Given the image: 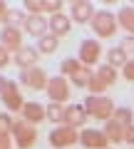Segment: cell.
Here are the masks:
<instances>
[{
	"label": "cell",
	"mask_w": 134,
	"mask_h": 149,
	"mask_svg": "<svg viewBox=\"0 0 134 149\" xmlns=\"http://www.w3.org/2000/svg\"><path fill=\"white\" fill-rule=\"evenodd\" d=\"M85 109L92 119H99V122H109L114 114V102L112 97H104V95H90L85 100Z\"/></svg>",
	"instance_id": "cell-1"
},
{
	"label": "cell",
	"mask_w": 134,
	"mask_h": 149,
	"mask_svg": "<svg viewBox=\"0 0 134 149\" xmlns=\"http://www.w3.org/2000/svg\"><path fill=\"white\" fill-rule=\"evenodd\" d=\"M90 25H92V30H94V35L99 37V40H109V37L117 35L119 22H117V15H114V13H109V10H97Z\"/></svg>",
	"instance_id": "cell-2"
},
{
	"label": "cell",
	"mask_w": 134,
	"mask_h": 149,
	"mask_svg": "<svg viewBox=\"0 0 134 149\" xmlns=\"http://www.w3.org/2000/svg\"><path fill=\"white\" fill-rule=\"evenodd\" d=\"M10 137H12V142H15L17 149H32L35 144H37V127L17 117L15 119V127H12V132H10Z\"/></svg>",
	"instance_id": "cell-3"
},
{
	"label": "cell",
	"mask_w": 134,
	"mask_h": 149,
	"mask_svg": "<svg viewBox=\"0 0 134 149\" xmlns=\"http://www.w3.org/2000/svg\"><path fill=\"white\" fill-rule=\"evenodd\" d=\"M114 82H117V70L109 67V65H99L94 70V74H92L87 90H90V95H104L107 87H112Z\"/></svg>",
	"instance_id": "cell-4"
},
{
	"label": "cell",
	"mask_w": 134,
	"mask_h": 149,
	"mask_svg": "<svg viewBox=\"0 0 134 149\" xmlns=\"http://www.w3.org/2000/svg\"><path fill=\"white\" fill-rule=\"evenodd\" d=\"M17 85L25 87V90H30V92H42V90H47L50 77H47V72L37 65V67H32V70H22L20 77H17Z\"/></svg>",
	"instance_id": "cell-5"
},
{
	"label": "cell",
	"mask_w": 134,
	"mask_h": 149,
	"mask_svg": "<svg viewBox=\"0 0 134 149\" xmlns=\"http://www.w3.org/2000/svg\"><path fill=\"white\" fill-rule=\"evenodd\" d=\"M47 142L52 149H70L72 144L80 142V132L72 127H67V124H60V127H55L52 132L47 134Z\"/></svg>",
	"instance_id": "cell-6"
},
{
	"label": "cell",
	"mask_w": 134,
	"mask_h": 149,
	"mask_svg": "<svg viewBox=\"0 0 134 149\" xmlns=\"http://www.w3.org/2000/svg\"><path fill=\"white\" fill-rule=\"evenodd\" d=\"M47 100L55 102V104H65V102L72 97V85L67 77H62V74H55V77H50V85H47Z\"/></svg>",
	"instance_id": "cell-7"
},
{
	"label": "cell",
	"mask_w": 134,
	"mask_h": 149,
	"mask_svg": "<svg viewBox=\"0 0 134 149\" xmlns=\"http://www.w3.org/2000/svg\"><path fill=\"white\" fill-rule=\"evenodd\" d=\"M0 100H3V104H5V112H10V114H15V112H20L22 107H25V97H22V90H20V85H17L15 80L8 82V87L3 90Z\"/></svg>",
	"instance_id": "cell-8"
},
{
	"label": "cell",
	"mask_w": 134,
	"mask_h": 149,
	"mask_svg": "<svg viewBox=\"0 0 134 149\" xmlns=\"http://www.w3.org/2000/svg\"><path fill=\"white\" fill-rule=\"evenodd\" d=\"M77 60L85 67H94L102 60V45H99V40H82L80 50H77Z\"/></svg>",
	"instance_id": "cell-9"
},
{
	"label": "cell",
	"mask_w": 134,
	"mask_h": 149,
	"mask_svg": "<svg viewBox=\"0 0 134 149\" xmlns=\"http://www.w3.org/2000/svg\"><path fill=\"white\" fill-rule=\"evenodd\" d=\"M80 144L85 149H109V139L104 129H92V127L80 129Z\"/></svg>",
	"instance_id": "cell-10"
},
{
	"label": "cell",
	"mask_w": 134,
	"mask_h": 149,
	"mask_svg": "<svg viewBox=\"0 0 134 149\" xmlns=\"http://www.w3.org/2000/svg\"><path fill=\"white\" fill-rule=\"evenodd\" d=\"M25 32L20 30V27H10V25H5L3 30H0V45L8 50V52H12L15 55L20 47H25Z\"/></svg>",
	"instance_id": "cell-11"
},
{
	"label": "cell",
	"mask_w": 134,
	"mask_h": 149,
	"mask_svg": "<svg viewBox=\"0 0 134 149\" xmlns=\"http://www.w3.org/2000/svg\"><path fill=\"white\" fill-rule=\"evenodd\" d=\"M94 5H92L90 0H72L70 3V17L72 22H80V25H87V22H92V17H94Z\"/></svg>",
	"instance_id": "cell-12"
},
{
	"label": "cell",
	"mask_w": 134,
	"mask_h": 149,
	"mask_svg": "<svg viewBox=\"0 0 134 149\" xmlns=\"http://www.w3.org/2000/svg\"><path fill=\"white\" fill-rule=\"evenodd\" d=\"M37 62H40V52H37L35 47H30V45L20 47L15 55H12V65H17V67H20V72H22V70L37 67Z\"/></svg>",
	"instance_id": "cell-13"
},
{
	"label": "cell",
	"mask_w": 134,
	"mask_h": 149,
	"mask_svg": "<svg viewBox=\"0 0 134 149\" xmlns=\"http://www.w3.org/2000/svg\"><path fill=\"white\" fill-rule=\"evenodd\" d=\"M87 119H90V114H87L85 104H77V102H72V104H67V117H65V124L72 129H85Z\"/></svg>",
	"instance_id": "cell-14"
},
{
	"label": "cell",
	"mask_w": 134,
	"mask_h": 149,
	"mask_svg": "<svg viewBox=\"0 0 134 149\" xmlns=\"http://www.w3.org/2000/svg\"><path fill=\"white\" fill-rule=\"evenodd\" d=\"M20 119H25V122H30V124H40V122L47 119V112H45V107L40 104V102L30 100V102H25V107L20 109Z\"/></svg>",
	"instance_id": "cell-15"
},
{
	"label": "cell",
	"mask_w": 134,
	"mask_h": 149,
	"mask_svg": "<svg viewBox=\"0 0 134 149\" xmlns=\"http://www.w3.org/2000/svg\"><path fill=\"white\" fill-rule=\"evenodd\" d=\"M22 32L30 35V37H35V40H40L42 35L50 32L47 17H45V15H27V22H25V27H22Z\"/></svg>",
	"instance_id": "cell-16"
},
{
	"label": "cell",
	"mask_w": 134,
	"mask_h": 149,
	"mask_svg": "<svg viewBox=\"0 0 134 149\" xmlns=\"http://www.w3.org/2000/svg\"><path fill=\"white\" fill-rule=\"evenodd\" d=\"M47 27L55 37H65V35H70V30H72V17L67 13H57V15L47 17Z\"/></svg>",
	"instance_id": "cell-17"
},
{
	"label": "cell",
	"mask_w": 134,
	"mask_h": 149,
	"mask_svg": "<svg viewBox=\"0 0 134 149\" xmlns=\"http://www.w3.org/2000/svg\"><path fill=\"white\" fill-rule=\"evenodd\" d=\"M117 22H119V27H124V32H127V35H134V5L119 8Z\"/></svg>",
	"instance_id": "cell-18"
},
{
	"label": "cell",
	"mask_w": 134,
	"mask_h": 149,
	"mask_svg": "<svg viewBox=\"0 0 134 149\" xmlns=\"http://www.w3.org/2000/svg\"><path fill=\"white\" fill-rule=\"evenodd\" d=\"M57 47H60V37H55L52 32L42 35L37 42H35V50H37L40 55H52V52H57Z\"/></svg>",
	"instance_id": "cell-19"
},
{
	"label": "cell",
	"mask_w": 134,
	"mask_h": 149,
	"mask_svg": "<svg viewBox=\"0 0 134 149\" xmlns=\"http://www.w3.org/2000/svg\"><path fill=\"white\" fill-rule=\"evenodd\" d=\"M45 112H47V122H52L55 127H60V124H65V117H67V104H55V102H50L45 107Z\"/></svg>",
	"instance_id": "cell-20"
},
{
	"label": "cell",
	"mask_w": 134,
	"mask_h": 149,
	"mask_svg": "<svg viewBox=\"0 0 134 149\" xmlns=\"http://www.w3.org/2000/svg\"><path fill=\"white\" fill-rule=\"evenodd\" d=\"M127 62H129V57H127V52H124L119 45H117V47H109V50H107V65H109V67L122 70Z\"/></svg>",
	"instance_id": "cell-21"
},
{
	"label": "cell",
	"mask_w": 134,
	"mask_h": 149,
	"mask_svg": "<svg viewBox=\"0 0 134 149\" xmlns=\"http://www.w3.org/2000/svg\"><path fill=\"white\" fill-rule=\"evenodd\" d=\"M112 122H117L119 127L127 132V129L134 124V112L129 109V107H117V109H114V114H112Z\"/></svg>",
	"instance_id": "cell-22"
},
{
	"label": "cell",
	"mask_w": 134,
	"mask_h": 149,
	"mask_svg": "<svg viewBox=\"0 0 134 149\" xmlns=\"http://www.w3.org/2000/svg\"><path fill=\"white\" fill-rule=\"evenodd\" d=\"M92 74H94V70L82 65V67L70 77V85H72V87H87V85H90V80H92Z\"/></svg>",
	"instance_id": "cell-23"
},
{
	"label": "cell",
	"mask_w": 134,
	"mask_h": 149,
	"mask_svg": "<svg viewBox=\"0 0 134 149\" xmlns=\"http://www.w3.org/2000/svg\"><path fill=\"white\" fill-rule=\"evenodd\" d=\"M104 134H107V139H109V144H122L124 142V129L119 127L117 122H104Z\"/></svg>",
	"instance_id": "cell-24"
},
{
	"label": "cell",
	"mask_w": 134,
	"mask_h": 149,
	"mask_svg": "<svg viewBox=\"0 0 134 149\" xmlns=\"http://www.w3.org/2000/svg\"><path fill=\"white\" fill-rule=\"evenodd\" d=\"M25 22H27V13L22 10V8H10V13H8V22L5 25H10V27H25Z\"/></svg>",
	"instance_id": "cell-25"
},
{
	"label": "cell",
	"mask_w": 134,
	"mask_h": 149,
	"mask_svg": "<svg viewBox=\"0 0 134 149\" xmlns=\"http://www.w3.org/2000/svg\"><path fill=\"white\" fill-rule=\"evenodd\" d=\"M80 67H82V62H80L77 57H65L62 62H60V74L70 80V77H72V74H75Z\"/></svg>",
	"instance_id": "cell-26"
},
{
	"label": "cell",
	"mask_w": 134,
	"mask_h": 149,
	"mask_svg": "<svg viewBox=\"0 0 134 149\" xmlns=\"http://www.w3.org/2000/svg\"><path fill=\"white\" fill-rule=\"evenodd\" d=\"M15 119L10 112H0V134H10L12 127H15Z\"/></svg>",
	"instance_id": "cell-27"
},
{
	"label": "cell",
	"mask_w": 134,
	"mask_h": 149,
	"mask_svg": "<svg viewBox=\"0 0 134 149\" xmlns=\"http://www.w3.org/2000/svg\"><path fill=\"white\" fill-rule=\"evenodd\" d=\"M57 13H65L62 0H45V15L52 17V15H57Z\"/></svg>",
	"instance_id": "cell-28"
},
{
	"label": "cell",
	"mask_w": 134,
	"mask_h": 149,
	"mask_svg": "<svg viewBox=\"0 0 134 149\" xmlns=\"http://www.w3.org/2000/svg\"><path fill=\"white\" fill-rule=\"evenodd\" d=\"M119 47H122L124 52H127V57L132 60L134 57V35H124V40L119 42Z\"/></svg>",
	"instance_id": "cell-29"
},
{
	"label": "cell",
	"mask_w": 134,
	"mask_h": 149,
	"mask_svg": "<svg viewBox=\"0 0 134 149\" xmlns=\"http://www.w3.org/2000/svg\"><path fill=\"white\" fill-rule=\"evenodd\" d=\"M8 65H12V52H8V50L0 45V70H5Z\"/></svg>",
	"instance_id": "cell-30"
},
{
	"label": "cell",
	"mask_w": 134,
	"mask_h": 149,
	"mask_svg": "<svg viewBox=\"0 0 134 149\" xmlns=\"http://www.w3.org/2000/svg\"><path fill=\"white\" fill-rule=\"evenodd\" d=\"M122 74H124V80H127V82H134V57L122 67Z\"/></svg>",
	"instance_id": "cell-31"
},
{
	"label": "cell",
	"mask_w": 134,
	"mask_h": 149,
	"mask_svg": "<svg viewBox=\"0 0 134 149\" xmlns=\"http://www.w3.org/2000/svg\"><path fill=\"white\" fill-rule=\"evenodd\" d=\"M12 147H15V142L10 134H0V149H12Z\"/></svg>",
	"instance_id": "cell-32"
},
{
	"label": "cell",
	"mask_w": 134,
	"mask_h": 149,
	"mask_svg": "<svg viewBox=\"0 0 134 149\" xmlns=\"http://www.w3.org/2000/svg\"><path fill=\"white\" fill-rule=\"evenodd\" d=\"M8 13H10V5L5 0H0V22H8Z\"/></svg>",
	"instance_id": "cell-33"
},
{
	"label": "cell",
	"mask_w": 134,
	"mask_h": 149,
	"mask_svg": "<svg viewBox=\"0 0 134 149\" xmlns=\"http://www.w3.org/2000/svg\"><path fill=\"white\" fill-rule=\"evenodd\" d=\"M124 142H127V144H134V124L124 132Z\"/></svg>",
	"instance_id": "cell-34"
},
{
	"label": "cell",
	"mask_w": 134,
	"mask_h": 149,
	"mask_svg": "<svg viewBox=\"0 0 134 149\" xmlns=\"http://www.w3.org/2000/svg\"><path fill=\"white\" fill-rule=\"evenodd\" d=\"M8 82H10V80H8V77H3V74H0V95H3V90H5V87H8Z\"/></svg>",
	"instance_id": "cell-35"
},
{
	"label": "cell",
	"mask_w": 134,
	"mask_h": 149,
	"mask_svg": "<svg viewBox=\"0 0 134 149\" xmlns=\"http://www.w3.org/2000/svg\"><path fill=\"white\" fill-rule=\"evenodd\" d=\"M109 149H112V147H109Z\"/></svg>",
	"instance_id": "cell-36"
}]
</instances>
